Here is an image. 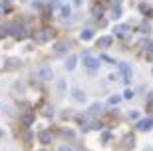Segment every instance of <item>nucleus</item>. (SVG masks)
<instances>
[{"instance_id": "20", "label": "nucleus", "mask_w": 153, "mask_h": 151, "mask_svg": "<svg viewBox=\"0 0 153 151\" xmlns=\"http://www.w3.org/2000/svg\"><path fill=\"white\" fill-rule=\"evenodd\" d=\"M119 16H121V8H119V6H115L114 10H111V18H114V20H117Z\"/></svg>"}, {"instance_id": "3", "label": "nucleus", "mask_w": 153, "mask_h": 151, "mask_svg": "<svg viewBox=\"0 0 153 151\" xmlns=\"http://www.w3.org/2000/svg\"><path fill=\"white\" fill-rule=\"evenodd\" d=\"M82 60H84V66L88 68V70H96V68L100 66V60H97V58H91L90 50L82 52Z\"/></svg>"}, {"instance_id": "9", "label": "nucleus", "mask_w": 153, "mask_h": 151, "mask_svg": "<svg viewBox=\"0 0 153 151\" xmlns=\"http://www.w3.org/2000/svg\"><path fill=\"white\" fill-rule=\"evenodd\" d=\"M72 97H74L76 101H79V103H84L85 101V91L79 90V88H72Z\"/></svg>"}, {"instance_id": "12", "label": "nucleus", "mask_w": 153, "mask_h": 151, "mask_svg": "<svg viewBox=\"0 0 153 151\" xmlns=\"http://www.w3.org/2000/svg\"><path fill=\"white\" fill-rule=\"evenodd\" d=\"M68 50H70V44H68V42H60V44H56V48H54V52H56V54H66Z\"/></svg>"}, {"instance_id": "18", "label": "nucleus", "mask_w": 153, "mask_h": 151, "mask_svg": "<svg viewBox=\"0 0 153 151\" xmlns=\"http://www.w3.org/2000/svg\"><path fill=\"white\" fill-rule=\"evenodd\" d=\"M60 12H62V16H64V18H68V16H70V12H72V8H70L68 4H64V6H60Z\"/></svg>"}, {"instance_id": "19", "label": "nucleus", "mask_w": 153, "mask_h": 151, "mask_svg": "<svg viewBox=\"0 0 153 151\" xmlns=\"http://www.w3.org/2000/svg\"><path fill=\"white\" fill-rule=\"evenodd\" d=\"M119 101H121V95H111V97L108 100V103L109 106H117Z\"/></svg>"}, {"instance_id": "6", "label": "nucleus", "mask_w": 153, "mask_h": 151, "mask_svg": "<svg viewBox=\"0 0 153 151\" xmlns=\"http://www.w3.org/2000/svg\"><path fill=\"white\" fill-rule=\"evenodd\" d=\"M135 127L139 129V131H149V129H153V118H143V119H137Z\"/></svg>"}, {"instance_id": "24", "label": "nucleus", "mask_w": 153, "mask_h": 151, "mask_svg": "<svg viewBox=\"0 0 153 151\" xmlns=\"http://www.w3.org/2000/svg\"><path fill=\"white\" fill-rule=\"evenodd\" d=\"M127 115H129V119H137V118H139V112H135V109H131V112L127 113Z\"/></svg>"}, {"instance_id": "15", "label": "nucleus", "mask_w": 153, "mask_h": 151, "mask_svg": "<svg viewBox=\"0 0 153 151\" xmlns=\"http://www.w3.org/2000/svg\"><path fill=\"white\" fill-rule=\"evenodd\" d=\"M38 139L42 141V143H50V141H52V135L48 133V131H40V133H38Z\"/></svg>"}, {"instance_id": "27", "label": "nucleus", "mask_w": 153, "mask_h": 151, "mask_svg": "<svg viewBox=\"0 0 153 151\" xmlns=\"http://www.w3.org/2000/svg\"><path fill=\"white\" fill-rule=\"evenodd\" d=\"M58 91H60V95L64 94V82H58Z\"/></svg>"}, {"instance_id": "26", "label": "nucleus", "mask_w": 153, "mask_h": 151, "mask_svg": "<svg viewBox=\"0 0 153 151\" xmlns=\"http://www.w3.org/2000/svg\"><path fill=\"white\" fill-rule=\"evenodd\" d=\"M123 97H125V100H131V97H133V91H131V90H125Z\"/></svg>"}, {"instance_id": "4", "label": "nucleus", "mask_w": 153, "mask_h": 151, "mask_svg": "<svg viewBox=\"0 0 153 151\" xmlns=\"http://www.w3.org/2000/svg\"><path fill=\"white\" fill-rule=\"evenodd\" d=\"M119 74H121V82H125V84H129V82H131L133 72H131V68H129L127 62H121V64H119Z\"/></svg>"}, {"instance_id": "33", "label": "nucleus", "mask_w": 153, "mask_h": 151, "mask_svg": "<svg viewBox=\"0 0 153 151\" xmlns=\"http://www.w3.org/2000/svg\"><path fill=\"white\" fill-rule=\"evenodd\" d=\"M0 137H2V129H0Z\"/></svg>"}, {"instance_id": "29", "label": "nucleus", "mask_w": 153, "mask_h": 151, "mask_svg": "<svg viewBox=\"0 0 153 151\" xmlns=\"http://www.w3.org/2000/svg\"><path fill=\"white\" fill-rule=\"evenodd\" d=\"M50 6H52V10H54V8H58V6H60V2H58V0H52Z\"/></svg>"}, {"instance_id": "13", "label": "nucleus", "mask_w": 153, "mask_h": 151, "mask_svg": "<svg viewBox=\"0 0 153 151\" xmlns=\"http://www.w3.org/2000/svg\"><path fill=\"white\" fill-rule=\"evenodd\" d=\"M96 44H97V48H108V46L111 44V38H109V36H102Z\"/></svg>"}, {"instance_id": "21", "label": "nucleus", "mask_w": 153, "mask_h": 151, "mask_svg": "<svg viewBox=\"0 0 153 151\" xmlns=\"http://www.w3.org/2000/svg\"><path fill=\"white\" fill-rule=\"evenodd\" d=\"M18 64H20V60H16V58H12V60H8V70H12V68H18Z\"/></svg>"}, {"instance_id": "5", "label": "nucleus", "mask_w": 153, "mask_h": 151, "mask_svg": "<svg viewBox=\"0 0 153 151\" xmlns=\"http://www.w3.org/2000/svg\"><path fill=\"white\" fill-rule=\"evenodd\" d=\"M52 36H54V30L42 28V30H38V32H36V42H38V44H44V42L52 40Z\"/></svg>"}, {"instance_id": "7", "label": "nucleus", "mask_w": 153, "mask_h": 151, "mask_svg": "<svg viewBox=\"0 0 153 151\" xmlns=\"http://www.w3.org/2000/svg\"><path fill=\"white\" fill-rule=\"evenodd\" d=\"M114 32H115V36L123 38V36H127V34L131 32V28L127 26V24H115V26H114Z\"/></svg>"}, {"instance_id": "30", "label": "nucleus", "mask_w": 153, "mask_h": 151, "mask_svg": "<svg viewBox=\"0 0 153 151\" xmlns=\"http://www.w3.org/2000/svg\"><path fill=\"white\" fill-rule=\"evenodd\" d=\"M102 139H103V141H109V139H111V135H109V133H108V131H105V133H103V135H102Z\"/></svg>"}, {"instance_id": "1", "label": "nucleus", "mask_w": 153, "mask_h": 151, "mask_svg": "<svg viewBox=\"0 0 153 151\" xmlns=\"http://www.w3.org/2000/svg\"><path fill=\"white\" fill-rule=\"evenodd\" d=\"M8 26V34H12L16 40H24L26 36H28V32H26V28L24 26H20V24L12 22V24H6Z\"/></svg>"}, {"instance_id": "31", "label": "nucleus", "mask_w": 153, "mask_h": 151, "mask_svg": "<svg viewBox=\"0 0 153 151\" xmlns=\"http://www.w3.org/2000/svg\"><path fill=\"white\" fill-rule=\"evenodd\" d=\"M64 135H68V137H72V135H74V131H72V129H64Z\"/></svg>"}, {"instance_id": "25", "label": "nucleus", "mask_w": 153, "mask_h": 151, "mask_svg": "<svg viewBox=\"0 0 153 151\" xmlns=\"http://www.w3.org/2000/svg\"><path fill=\"white\" fill-rule=\"evenodd\" d=\"M58 151H76V149H72L70 145H60V147H58Z\"/></svg>"}, {"instance_id": "16", "label": "nucleus", "mask_w": 153, "mask_h": 151, "mask_svg": "<svg viewBox=\"0 0 153 151\" xmlns=\"http://www.w3.org/2000/svg\"><path fill=\"white\" fill-rule=\"evenodd\" d=\"M76 62H78V58H76V56H70L68 60H66V68H68V70H74V68H76Z\"/></svg>"}, {"instance_id": "14", "label": "nucleus", "mask_w": 153, "mask_h": 151, "mask_svg": "<svg viewBox=\"0 0 153 151\" xmlns=\"http://www.w3.org/2000/svg\"><path fill=\"white\" fill-rule=\"evenodd\" d=\"M91 14L100 18V16L103 14V6H102V4H97V2H96V4H91Z\"/></svg>"}, {"instance_id": "28", "label": "nucleus", "mask_w": 153, "mask_h": 151, "mask_svg": "<svg viewBox=\"0 0 153 151\" xmlns=\"http://www.w3.org/2000/svg\"><path fill=\"white\" fill-rule=\"evenodd\" d=\"M108 4H109V6H114V8H115V6H119V0H108Z\"/></svg>"}, {"instance_id": "11", "label": "nucleus", "mask_w": 153, "mask_h": 151, "mask_svg": "<svg viewBox=\"0 0 153 151\" xmlns=\"http://www.w3.org/2000/svg\"><path fill=\"white\" fill-rule=\"evenodd\" d=\"M34 118H36V115H34V113H32V112H26V113H24V115H22V123H24V125H26V127H30V125L34 123Z\"/></svg>"}, {"instance_id": "17", "label": "nucleus", "mask_w": 153, "mask_h": 151, "mask_svg": "<svg viewBox=\"0 0 153 151\" xmlns=\"http://www.w3.org/2000/svg\"><path fill=\"white\" fill-rule=\"evenodd\" d=\"M139 32H143V34H149V32H151L149 22H141V24H139Z\"/></svg>"}, {"instance_id": "23", "label": "nucleus", "mask_w": 153, "mask_h": 151, "mask_svg": "<svg viewBox=\"0 0 153 151\" xmlns=\"http://www.w3.org/2000/svg\"><path fill=\"white\" fill-rule=\"evenodd\" d=\"M42 113H44V115H48V118H50L52 113H54V109H52L50 106H44V107H42Z\"/></svg>"}, {"instance_id": "22", "label": "nucleus", "mask_w": 153, "mask_h": 151, "mask_svg": "<svg viewBox=\"0 0 153 151\" xmlns=\"http://www.w3.org/2000/svg\"><path fill=\"white\" fill-rule=\"evenodd\" d=\"M91 36H94L91 30H84V32H82V40H91Z\"/></svg>"}, {"instance_id": "10", "label": "nucleus", "mask_w": 153, "mask_h": 151, "mask_svg": "<svg viewBox=\"0 0 153 151\" xmlns=\"http://www.w3.org/2000/svg\"><path fill=\"white\" fill-rule=\"evenodd\" d=\"M102 107H103L102 103H100V101H96V103H91V106L88 107V113H90V115H94V118H96L97 113L102 112Z\"/></svg>"}, {"instance_id": "32", "label": "nucleus", "mask_w": 153, "mask_h": 151, "mask_svg": "<svg viewBox=\"0 0 153 151\" xmlns=\"http://www.w3.org/2000/svg\"><path fill=\"white\" fill-rule=\"evenodd\" d=\"M147 60H149V62H153V50H151V52H147Z\"/></svg>"}, {"instance_id": "8", "label": "nucleus", "mask_w": 153, "mask_h": 151, "mask_svg": "<svg viewBox=\"0 0 153 151\" xmlns=\"http://www.w3.org/2000/svg\"><path fill=\"white\" fill-rule=\"evenodd\" d=\"M137 48H139L141 52H151L153 50V42L149 38H143V40H139V42H137Z\"/></svg>"}, {"instance_id": "2", "label": "nucleus", "mask_w": 153, "mask_h": 151, "mask_svg": "<svg viewBox=\"0 0 153 151\" xmlns=\"http://www.w3.org/2000/svg\"><path fill=\"white\" fill-rule=\"evenodd\" d=\"M36 76H38L42 82H50V80L54 78V72H52V68L48 66V64H42V66L36 70Z\"/></svg>"}]
</instances>
